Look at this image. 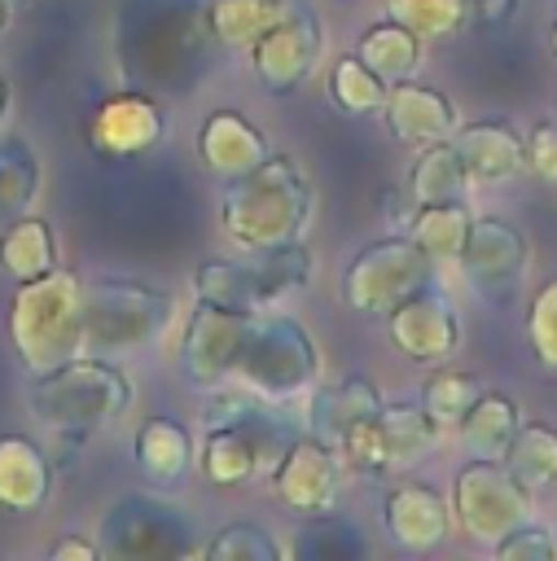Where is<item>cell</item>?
<instances>
[{
	"mask_svg": "<svg viewBox=\"0 0 557 561\" xmlns=\"http://www.w3.org/2000/svg\"><path fill=\"white\" fill-rule=\"evenodd\" d=\"M316 210V193L307 171L289 153H268L254 171L224 184L219 197V228L246 254L285 245L307 232Z\"/></svg>",
	"mask_w": 557,
	"mask_h": 561,
	"instance_id": "cell-1",
	"label": "cell"
},
{
	"mask_svg": "<svg viewBox=\"0 0 557 561\" xmlns=\"http://www.w3.org/2000/svg\"><path fill=\"white\" fill-rule=\"evenodd\" d=\"M4 329L31 377L83 355V276L57 263L35 280H18Z\"/></svg>",
	"mask_w": 557,
	"mask_h": 561,
	"instance_id": "cell-2",
	"label": "cell"
},
{
	"mask_svg": "<svg viewBox=\"0 0 557 561\" xmlns=\"http://www.w3.org/2000/svg\"><path fill=\"white\" fill-rule=\"evenodd\" d=\"M136 399L132 377L105 359V355H75L48 373L35 377L31 386V412L57 434L88 438L105 425H114Z\"/></svg>",
	"mask_w": 557,
	"mask_h": 561,
	"instance_id": "cell-3",
	"label": "cell"
},
{
	"mask_svg": "<svg viewBox=\"0 0 557 561\" xmlns=\"http://www.w3.org/2000/svg\"><path fill=\"white\" fill-rule=\"evenodd\" d=\"M175 320L171 289L136 276L83 280V351L88 355H132L149 351Z\"/></svg>",
	"mask_w": 557,
	"mask_h": 561,
	"instance_id": "cell-4",
	"label": "cell"
},
{
	"mask_svg": "<svg viewBox=\"0 0 557 561\" xmlns=\"http://www.w3.org/2000/svg\"><path fill=\"white\" fill-rule=\"evenodd\" d=\"M232 381H241L246 390H254L263 399L303 394L320 381V342L311 337V329L303 320H294L285 311H272V307L250 311Z\"/></svg>",
	"mask_w": 557,
	"mask_h": 561,
	"instance_id": "cell-5",
	"label": "cell"
},
{
	"mask_svg": "<svg viewBox=\"0 0 557 561\" xmlns=\"http://www.w3.org/2000/svg\"><path fill=\"white\" fill-rule=\"evenodd\" d=\"M434 259L408 237H382V241H368L351 254V263L342 267V307L355 311V316H377L386 320L403 298H412L417 289L434 285Z\"/></svg>",
	"mask_w": 557,
	"mask_h": 561,
	"instance_id": "cell-6",
	"label": "cell"
},
{
	"mask_svg": "<svg viewBox=\"0 0 557 561\" xmlns=\"http://www.w3.org/2000/svg\"><path fill=\"white\" fill-rule=\"evenodd\" d=\"M452 526L465 530V539L474 543H496L500 535L518 530L522 522H531L535 513V495L531 486H522L513 478V469L504 460H465L452 473Z\"/></svg>",
	"mask_w": 557,
	"mask_h": 561,
	"instance_id": "cell-7",
	"label": "cell"
},
{
	"mask_svg": "<svg viewBox=\"0 0 557 561\" xmlns=\"http://www.w3.org/2000/svg\"><path fill=\"white\" fill-rule=\"evenodd\" d=\"M101 557L114 561H167L197 557L202 548L189 535V517L154 495H123L101 517Z\"/></svg>",
	"mask_w": 557,
	"mask_h": 561,
	"instance_id": "cell-8",
	"label": "cell"
},
{
	"mask_svg": "<svg viewBox=\"0 0 557 561\" xmlns=\"http://www.w3.org/2000/svg\"><path fill=\"white\" fill-rule=\"evenodd\" d=\"M325 26L307 0H281L276 18L250 39V70L263 92H294L320 61Z\"/></svg>",
	"mask_w": 557,
	"mask_h": 561,
	"instance_id": "cell-9",
	"label": "cell"
},
{
	"mask_svg": "<svg viewBox=\"0 0 557 561\" xmlns=\"http://www.w3.org/2000/svg\"><path fill=\"white\" fill-rule=\"evenodd\" d=\"M456 263L478 298L504 307L518 298V289L531 272V241L518 224H509L500 215H478V219H469Z\"/></svg>",
	"mask_w": 557,
	"mask_h": 561,
	"instance_id": "cell-10",
	"label": "cell"
},
{
	"mask_svg": "<svg viewBox=\"0 0 557 561\" xmlns=\"http://www.w3.org/2000/svg\"><path fill=\"white\" fill-rule=\"evenodd\" d=\"M272 482V500L298 517H325L338 504V486H342V456L333 443L316 438V434H294L285 443V451L276 456V465L268 469Z\"/></svg>",
	"mask_w": 557,
	"mask_h": 561,
	"instance_id": "cell-11",
	"label": "cell"
},
{
	"mask_svg": "<svg viewBox=\"0 0 557 561\" xmlns=\"http://www.w3.org/2000/svg\"><path fill=\"white\" fill-rule=\"evenodd\" d=\"M386 333H390V346L421 364V368H434V364H447L456 351H461V311L456 302L439 289V285H425L417 289L412 298H403L390 316H386Z\"/></svg>",
	"mask_w": 557,
	"mask_h": 561,
	"instance_id": "cell-12",
	"label": "cell"
},
{
	"mask_svg": "<svg viewBox=\"0 0 557 561\" xmlns=\"http://www.w3.org/2000/svg\"><path fill=\"white\" fill-rule=\"evenodd\" d=\"M246 324H250L246 311L197 302L184 320V337H180V351H175L180 373L202 390L232 381V368H237V355H241V342H246Z\"/></svg>",
	"mask_w": 557,
	"mask_h": 561,
	"instance_id": "cell-13",
	"label": "cell"
},
{
	"mask_svg": "<svg viewBox=\"0 0 557 561\" xmlns=\"http://www.w3.org/2000/svg\"><path fill=\"white\" fill-rule=\"evenodd\" d=\"M167 136V110L149 92H114L88 118V149L110 162L145 158Z\"/></svg>",
	"mask_w": 557,
	"mask_h": 561,
	"instance_id": "cell-14",
	"label": "cell"
},
{
	"mask_svg": "<svg viewBox=\"0 0 557 561\" xmlns=\"http://www.w3.org/2000/svg\"><path fill=\"white\" fill-rule=\"evenodd\" d=\"M202 430H237L254 456H259V473H268L276 465V456L285 451V443L298 434L281 412L268 408L263 394L246 390L241 381L237 386H211V394L202 399Z\"/></svg>",
	"mask_w": 557,
	"mask_h": 561,
	"instance_id": "cell-15",
	"label": "cell"
},
{
	"mask_svg": "<svg viewBox=\"0 0 557 561\" xmlns=\"http://www.w3.org/2000/svg\"><path fill=\"white\" fill-rule=\"evenodd\" d=\"M382 526H386V539H390L399 552L425 557V552H434V548L447 539V530H452V508H447V500H443L430 482L403 478V482H395V486L382 495Z\"/></svg>",
	"mask_w": 557,
	"mask_h": 561,
	"instance_id": "cell-16",
	"label": "cell"
},
{
	"mask_svg": "<svg viewBox=\"0 0 557 561\" xmlns=\"http://www.w3.org/2000/svg\"><path fill=\"white\" fill-rule=\"evenodd\" d=\"M268 153H272L268 136H263L246 114H237V110H228V105L211 110V114L202 118V127H197V162H202V171L215 175L219 184L241 180V175L254 171Z\"/></svg>",
	"mask_w": 557,
	"mask_h": 561,
	"instance_id": "cell-17",
	"label": "cell"
},
{
	"mask_svg": "<svg viewBox=\"0 0 557 561\" xmlns=\"http://www.w3.org/2000/svg\"><path fill=\"white\" fill-rule=\"evenodd\" d=\"M382 118H386V131H390L399 145H408V149L447 140V136L461 127L452 96L439 92V88H430V83H417V79H399V83L386 88Z\"/></svg>",
	"mask_w": 557,
	"mask_h": 561,
	"instance_id": "cell-18",
	"label": "cell"
},
{
	"mask_svg": "<svg viewBox=\"0 0 557 561\" xmlns=\"http://www.w3.org/2000/svg\"><path fill=\"white\" fill-rule=\"evenodd\" d=\"M452 149L461 158V171L474 188H491V184H504L522 171V136L513 131V123L504 118H478V123H465L456 127L452 136Z\"/></svg>",
	"mask_w": 557,
	"mask_h": 561,
	"instance_id": "cell-19",
	"label": "cell"
},
{
	"mask_svg": "<svg viewBox=\"0 0 557 561\" xmlns=\"http://www.w3.org/2000/svg\"><path fill=\"white\" fill-rule=\"evenodd\" d=\"M132 460L149 486L171 491L193 465V434L175 416H145L132 434Z\"/></svg>",
	"mask_w": 557,
	"mask_h": 561,
	"instance_id": "cell-20",
	"label": "cell"
},
{
	"mask_svg": "<svg viewBox=\"0 0 557 561\" xmlns=\"http://www.w3.org/2000/svg\"><path fill=\"white\" fill-rule=\"evenodd\" d=\"M53 491V465L26 434H0V508L39 513Z\"/></svg>",
	"mask_w": 557,
	"mask_h": 561,
	"instance_id": "cell-21",
	"label": "cell"
},
{
	"mask_svg": "<svg viewBox=\"0 0 557 561\" xmlns=\"http://www.w3.org/2000/svg\"><path fill=\"white\" fill-rule=\"evenodd\" d=\"M386 399H382V390H377V381L373 377H364V373H351V377H342L338 386H311V408H307V421H311V434L316 438H325V443H338L351 425H360V421H368V416H377V408H382Z\"/></svg>",
	"mask_w": 557,
	"mask_h": 561,
	"instance_id": "cell-22",
	"label": "cell"
},
{
	"mask_svg": "<svg viewBox=\"0 0 557 561\" xmlns=\"http://www.w3.org/2000/svg\"><path fill=\"white\" fill-rule=\"evenodd\" d=\"M522 412L504 390H478V399L465 408V416L456 421V438L465 447V456L474 460H500L509 438L518 434Z\"/></svg>",
	"mask_w": 557,
	"mask_h": 561,
	"instance_id": "cell-23",
	"label": "cell"
},
{
	"mask_svg": "<svg viewBox=\"0 0 557 561\" xmlns=\"http://www.w3.org/2000/svg\"><path fill=\"white\" fill-rule=\"evenodd\" d=\"M57 267V232L39 215H13L0 228V272L9 280H35Z\"/></svg>",
	"mask_w": 557,
	"mask_h": 561,
	"instance_id": "cell-24",
	"label": "cell"
},
{
	"mask_svg": "<svg viewBox=\"0 0 557 561\" xmlns=\"http://www.w3.org/2000/svg\"><path fill=\"white\" fill-rule=\"evenodd\" d=\"M377 434H382V451L390 460V473L412 465V460H421V456H430L439 447V438H443V430L425 416L421 403H382Z\"/></svg>",
	"mask_w": 557,
	"mask_h": 561,
	"instance_id": "cell-25",
	"label": "cell"
},
{
	"mask_svg": "<svg viewBox=\"0 0 557 561\" xmlns=\"http://www.w3.org/2000/svg\"><path fill=\"white\" fill-rule=\"evenodd\" d=\"M355 57H360L382 83H399V79H412V70L421 66V39H417L408 26L382 18V22H373V26L360 31Z\"/></svg>",
	"mask_w": 557,
	"mask_h": 561,
	"instance_id": "cell-26",
	"label": "cell"
},
{
	"mask_svg": "<svg viewBox=\"0 0 557 561\" xmlns=\"http://www.w3.org/2000/svg\"><path fill=\"white\" fill-rule=\"evenodd\" d=\"M250 272H254V285H259V298L263 307L281 302L285 294H298L311 285V272H316V259L311 250L303 245V237L285 241V245H272V250H254L250 259Z\"/></svg>",
	"mask_w": 557,
	"mask_h": 561,
	"instance_id": "cell-27",
	"label": "cell"
},
{
	"mask_svg": "<svg viewBox=\"0 0 557 561\" xmlns=\"http://www.w3.org/2000/svg\"><path fill=\"white\" fill-rule=\"evenodd\" d=\"M469 206H465V197H456V202H430V206H417L412 210V219L403 224V232L434 259V263H456V254H461V241H465V232H469Z\"/></svg>",
	"mask_w": 557,
	"mask_h": 561,
	"instance_id": "cell-28",
	"label": "cell"
},
{
	"mask_svg": "<svg viewBox=\"0 0 557 561\" xmlns=\"http://www.w3.org/2000/svg\"><path fill=\"white\" fill-rule=\"evenodd\" d=\"M469 180L461 171V158L452 149V140H434V145H421L417 149V162L408 171V193L417 206H430V202H456L465 197Z\"/></svg>",
	"mask_w": 557,
	"mask_h": 561,
	"instance_id": "cell-29",
	"label": "cell"
},
{
	"mask_svg": "<svg viewBox=\"0 0 557 561\" xmlns=\"http://www.w3.org/2000/svg\"><path fill=\"white\" fill-rule=\"evenodd\" d=\"M500 460L513 469V478L522 486H531V491L553 486L557 482V430L544 421H522Z\"/></svg>",
	"mask_w": 557,
	"mask_h": 561,
	"instance_id": "cell-30",
	"label": "cell"
},
{
	"mask_svg": "<svg viewBox=\"0 0 557 561\" xmlns=\"http://www.w3.org/2000/svg\"><path fill=\"white\" fill-rule=\"evenodd\" d=\"M197 473L211 486H241V482L259 478V456L237 430H202Z\"/></svg>",
	"mask_w": 557,
	"mask_h": 561,
	"instance_id": "cell-31",
	"label": "cell"
},
{
	"mask_svg": "<svg viewBox=\"0 0 557 561\" xmlns=\"http://www.w3.org/2000/svg\"><path fill=\"white\" fill-rule=\"evenodd\" d=\"M281 0H206L202 31L219 48H250V39L276 18Z\"/></svg>",
	"mask_w": 557,
	"mask_h": 561,
	"instance_id": "cell-32",
	"label": "cell"
},
{
	"mask_svg": "<svg viewBox=\"0 0 557 561\" xmlns=\"http://www.w3.org/2000/svg\"><path fill=\"white\" fill-rule=\"evenodd\" d=\"M193 294L197 302H215V307H228V311H263V298H259V285H254V272L250 263H228V259H206L197 272H193Z\"/></svg>",
	"mask_w": 557,
	"mask_h": 561,
	"instance_id": "cell-33",
	"label": "cell"
},
{
	"mask_svg": "<svg viewBox=\"0 0 557 561\" xmlns=\"http://www.w3.org/2000/svg\"><path fill=\"white\" fill-rule=\"evenodd\" d=\"M386 88H390V83H382L355 53L333 57V70H329V101L338 105V114H346V118H373V114H382Z\"/></svg>",
	"mask_w": 557,
	"mask_h": 561,
	"instance_id": "cell-34",
	"label": "cell"
},
{
	"mask_svg": "<svg viewBox=\"0 0 557 561\" xmlns=\"http://www.w3.org/2000/svg\"><path fill=\"white\" fill-rule=\"evenodd\" d=\"M482 381L465 368H452V364H434V373L421 381V394L417 403L425 408V416L439 425V430H456V421L465 416V408L478 399Z\"/></svg>",
	"mask_w": 557,
	"mask_h": 561,
	"instance_id": "cell-35",
	"label": "cell"
},
{
	"mask_svg": "<svg viewBox=\"0 0 557 561\" xmlns=\"http://www.w3.org/2000/svg\"><path fill=\"white\" fill-rule=\"evenodd\" d=\"M386 18L408 26L421 44L425 39H452L469 22V0H382Z\"/></svg>",
	"mask_w": 557,
	"mask_h": 561,
	"instance_id": "cell-36",
	"label": "cell"
},
{
	"mask_svg": "<svg viewBox=\"0 0 557 561\" xmlns=\"http://www.w3.org/2000/svg\"><path fill=\"white\" fill-rule=\"evenodd\" d=\"M39 193V158L22 136H0V219L31 210Z\"/></svg>",
	"mask_w": 557,
	"mask_h": 561,
	"instance_id": "cell-37",
	"label": "cell"
},
{
	"mask_svg": "<svg viewBox=\"0 0 557 561\" xmlns=\"http://www.w3.org/2000/svg\"><path fill=\"white\" fill-rule=\"evenodd\" d=\"M202 557H211V561H281L285 548L259 522H228L202 543Z\"/></svg>",
	"mask_w": 557,
	"mask_h": 561,
	"instance_id": "cell-38",
	"label": "cell"
},
{
	"mask_svg": "<svg viewBox=\"0 0 557 561\" xmlns=\"http://www.w3.org/2000/svg\"><path fill=\"white\" fill-rule=\"evenodd\" d=\"M526 342L531 355L548 373H557V276H548L526 302Z\"/></svg>",
	"mask_w": 557,
	"mask_h": 561,
	"instance_id": "cell-39",
	"label": "cell"
},
{
	"mask_svg": "<svg viewBox=\"0 0 557 561\" xmlns=\"http://www.w3.org/2000/svg\"><path fill=\"white\" fill-rule=\"evenodd\" d=\"M496 561H553L557 548H553V530L535 526V522H522L518 530L500 535L496 543Z\"/></svg>",
	"mask_w": 557,
	"mask_h": 561,
	"instance_id": "cell-40",
	"label": "cell"
},
{
	"mask_svg": "<svg viewBox=\"0 0 557 561\" xmlns=\"http://www.w3.org/2000/svg\"><path fill=\"white\" fill-rule=\"evenodd\" d=\"M522 167L535 180L557 184V118H544L531 127V136H522Z\"/></svg>",
	"mask_w": 557,
	"mask_h": 561,
	"instance_id": "cell-41",
	"label": "cell"
},
{
	"mask_svg": "<svg viewBox=\"0 0 557 561\" xmlns=\"http://www.w3.org/2000/svg\"><path fill=\"white\" fill-rule=\"evenodd\" d=\"M307 535L325 539V543H298V552H307V557H360V548H364L346 522H316V526H307Z\"/></svg>",
	"mask_w": 557,
	"mask_h": 561,
	"instance_id": "cell-42",
	"label": "cell"
},
{
	"mask_svg": "<svg viewBox=\"0 0 557 561\" xmlns=\"http://www.w3.org/2000/svg\"><path fill=\"white\" fill-rule=\"evenodd\" d=\"M53 561H96L101 557V543L83 539V535H61L53 548H48Z\"/></svg>",
	"mask_w": 557,
	"mask_h": 561,
	"instance_id": "cell-43",
	"label": "cell"
},
{
	"mask_svg": "<svg viewBox=\"0 0 557 561\" xmlns=\"http://www.w3.org/2000/svg\"><path fill=\"white\" fill-rule=\"evenodd\" d=\"M518 13V0H469V18H478L482 26H504Z\"/></svg>",
	"mask_w": 557,
	"mask_h": 561,
	"instance_id": "cell-44",
	"label": "cell"
},
{
	"mask_svg": "<svg viewBox=\"0 0 557 561\" xmlns=\"http://www.w3.org/2000/svg\"><path fill=\"white\" fill-rule=\"evenodd\" d=\"M412 210H417L412 193H403V188H386V193H382V215H386V224L403 228V224L412 219Z\"/></svg>",
	"mask_w": 557,
	"mask_h": 561,
	"instance_id": "cell-45",
	"label": "cell"
},
{
	"mask_svg": "<svg viewBox=\"0 0 557 561\" xmlns=\"http://www.w3.org/2000/svg\"><path fill=\"white\" fill-rule=\"evenodd\" d=\"M548 53H553V61H557V9H553V22H548Z\"/></svg>",
	"mask_w": 557,
	"mask_h": 561,
	"instance_id": "cell-46",
	"label": "cell"
},
{
	"mask_svg": "<svg viewBox=\"0 0 557 561\" xmlns=\"http://www.w3.org/2000/svg\"><path fill=\"white\" fill-rule=\"evenodd\" d=\"M4 114H9V79L0 75V123H4Z\"/></svg>",
	"mask_w": 557,
	"mask_h": 561,
	"instance_id": "cell-47",
	"label": "cell"
},
{
	"mask_svg": "<svg viewBox=\"0 0 557 561\" xmlns=\"http://www.w3.org/2000/svg\"><path fill=\"white\" fill-rule=\"evenodd\" d=\"M9 13H13V4H9V0H0V31L9 26Z\"/></svg>",
	"mask_w": 557,
	"mask_h": 561,
	"instance_id": "cell-48",
	"label": "cell"
},
{
	"mask_svg": "<svg viewBox=\"0 0 557 561\" xmlns=\"http://www.w3.org/2000/svg\"><path fill=\"white\" fill-rule=\"evenodd\" d=\"M553 548H557V526H553Z\"/></svg>",
	"mask_w": 557,
	"mask_h": 561,
	"instance_id": "cell-49",
	"label": "cell"
}]
</instances>
